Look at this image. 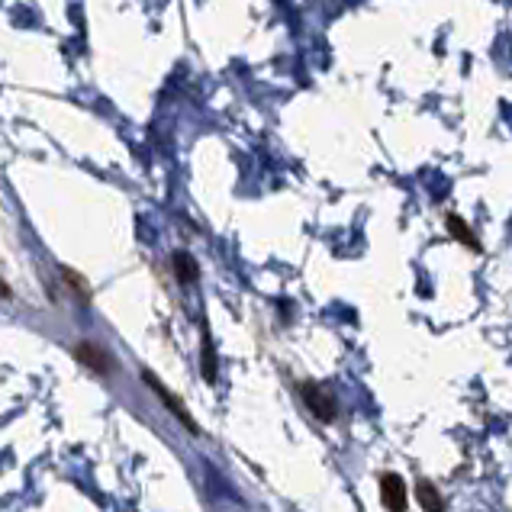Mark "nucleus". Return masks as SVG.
I'll list each match as a JSON object with an SVG mask.
<instances>
[{"label":"nucleus","mask_w":512,"mask_h":512,"mask_svg":"<svg viewBox=\"0 0 512 512\" xmlns=\"http://www.w3.org/2000/svg\"><path fill=\"white\" fill-rule=\"evenodd\" d=\"M297 393H300V400L306 403V409L319 419V422H335L339 419V406H335V397L323 387V384H316V380H300L297 384Z\"/></svg>","instance_id":"nucleus-1"},{"label":"nucleus","mask_w":512,"mask_h":512,"mask_svg":"<svg viewBox=\"0 0 512 512\" xmlns=\"http://www.w3.org/2000/svg\"><path fill=\"white\" fill-rule=\"evenodd\" d=\"M142 380H145V387H149V390L155 393V397L162 400V406L168 409V413H171L174 419L181 422V426H184V429H187L190 435H200V426H197V422H194V416L187 413V406H184V403H181L178 397H174V393H171V390H168V387L162 384V380H158V377H155L152 371H142Z\"/></svg>","instance_id":"nucleus-2"},{"label":"nucleus","mask_w":512,"mask_h":512,"mask_svg":"<svg viewBox=\"0 0 512 512\" xmlns=\"http://www.w3.org/2000/svg\"><path fill=\"white\" fill-rule=\"evenodd\" d=\"M75 358L84 364L87 371H94L97 377H110L116 374V358L107 348H100L97 342H78L75 345Z\"/></svg>","instance_id":"nucleus-3"},{"label":"nucleus","mask_w":512,"mask_h":512,"mask_svg":"<svg viewBox=\"0 0 512 512\" xmlns=\"http://www.w3.org/2000/svg\"><path fill=\"white\" fill-rule=\"evenodd\" d=\"M380 503L393 512L409 509V487L400 474H380Z\"/></svg>","instance_id":"nucleus-4"},{"label":"nucleus","mask_w":512,"mask_h":512,"mask_svg":"<svg viewBox=\"0 0 512 512\" xmlns=\"http://www.w3.org/2000/svg\"><path fill=\"white\" fill-rule=\"evenodd\" d=\"M445 226H448L451 239H455L458 245L471 248V252H480V242H477V236H474V229L467 226V223H464V219H461L458 213H448V216H445Z\"/></svg>","instance_id":"nucleus-5"},{"label":"nucleus","mask_w":512,"mask_h":512,"mask_svg":"<svg viewBox=\"0 0 512 512\" xmlns=\"http://www.w3.org/2000/svg\"><path fill=\"white\" fill-rule=\"evenodd\" d=\"M171 268H174V277H178V284H184V287L200 281V265L187 252H174L171 255Z\"/></svg>","instance_id":"nucleus-6"},{"label":"nucleus","mask_w":512,"mask_h":512,"mask_svg":"<svg viewBox=\"0 0 512 512\" xmlns=\"http://www.w3.org/2000/svg\"><path fill=\"white\" fill-rule=\"evenodd\" d=\"M200 374H203L207 384H213V380H216V351H213L207 329H203V335H200Z\"/></svg>","instance_id":"nucleus-7"},{"label":"nucleus","mask_w":512,"mask_h":512,"mask_svg":"<svg viewBox=\"0 0 512 512\" xmlns=\"http://www.w3.org/2000/svg\"><path fill=\"white\" fill-rule=\"evenodd\" d=\"M416 500L422 509H429V512H438V509H445V500H442V493L435 490L432 480H419L416 484Z\"/></svg>","instance_id":"nucleus-8"},{"label":"nucleus","mask_w":512,"mask_h":512,"mask_svg":"<svg viewBox=\"0 0 512 512\" xmlns=\"http://www.w3.org/2000/svg\"><path fill=\"white\" fill-rule=\"evenodd\" d=\"M62 277H65V284L71 287V294L81 297V303H91V290H87V281H84V277H78L71 268H62Z\"/></svg>","instance_id":"nucleus-9"},{"label":"nucleus","mask_w":512,"mask_h":512,"mask_svg":"<svg viewBox=\"0 0 512 512\" xmlns=\"http://www.w3.org/2000/svg\"><path fill=\"white\" fill-rule=\"evenodd\" d=\"M0 300H13V290H10V284L0 277Z\"/></svg>","instance_id":"nucleus-10"}]
</instances>
